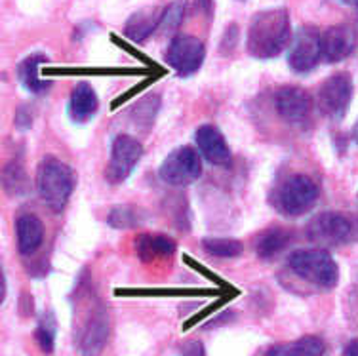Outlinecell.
Wrapping results in <instances>:
<instances>
[{"mask_svg":"<svg viewBox=\"0 0 358 356\" xmlns=\"http://www.w3.org/2000/svg\"><path fill=\"white\" fill-rule=\"evenodd\" d=\"M292 42L289 14L284 8L265 10L254 15L248 27L246 48L257 59H271L282 54Z\"/></svg>","mask_w":358,"mask_h":356,"instance_id":"6da1fadb","label":"cell"},{"mask_svg":"<svg viewBox=\"0 0 358 356\" xmlns=\"http://www.w3.org/2000/svg\"><path fill=\"white\" fill-rule=\"evenodd\" d=\"M75 183V171L65 162L54 157L42 158L36 170V191L52 212H62L67 206Z\"/></svg>","mask_w":358,"mask_h":356,"instance_id":"7a4b0ae2","label":"cell"},{"mask_svg":"<svg viewBox=\"0 0 358 356\" xmlns=\"http://www.w3.org/2000/svg\"><path fill=\"white\" fill-rule=\"evenodd\" d=\"M288 267L297 278L318 290L336 288L339 280L338 263L324 250H297L289 255Z\"/></svg>","mask_w":358,"mask_h":356,"instance_id":"3957f363","label":"cell"},{"mask_svg":"<svg viewBox=\"0 0 358 356\" xmlns=\"http://www.w3.org/2000/svg\"><path fill=\"white\" fill-rule=\"evenodd\" d=\"M318 200L317 183L303 173H292L273 189V206L288 218L309 212Z\"/></svg>","mask_w":358,"mask_h":356,"instance_id":"277c9868","label":"cell"},{"mask_svg":"<svg viewBox=\"0 0 358 356\" xmlns=\"http://www.w3.org/2000/svg\"><path fill=\"white\" fill-rule=\"evenodd\" d=\"M202 173L200 155L193 147H178L164 158L160 166V179L173 187H185L194 183Z\"/></svg>","mask_w":358,"mask_h":356,"instance_id":"5b68a950","label":"cell"},{"mask_svg":"<svg viewBox=\"0 0 358 356\" xmlns=\"http://www.w3.org/2000/svg\"><path fill=\"white\" fill-rule=\"evenodd\" d=\"M322 59V34L315 27H299L288 50V65L296 73H309Z\"/></svg>","mask_w":358,"mask_h":356,"instance_id":"8992f818","label":"cell"},{"mask_svg":"<svg viewBox=\"0 0 358 356\" xmlns=\"http://www.w3.org/2000/svg\"><path fill=\"white\" fill-rule=\"evenodd\" d=\"M204 55L206 48L200 38L193 34H178L166 50V62L179 76H189L199 71Z\"/></svg>","mask_w":358,"mask_h":356,"instance_id":"52a82bcc","label":"cell"},{"mask_svg":"<svg viewBox=\"0 0 358 356\" xmlns=\"http://www.w3.org/2000/svg\"><path fill=\"white\" fill-rule=\"evenodd\" d=\"M141 157H143V147L136 137L126 136V134L118 136L113 141V147H110L109 166H107V171H105L107 181L115 183V185L126 181L130 178L134 168L138 166Z\"/></svg>","mask_w":358,"mask_h":356,"instance_id":"ba28073f","label":"cell"},{"mask_svg":"<svg viewBox=\"0 0 358 356\" xmlns=\"http://www.w3.org/2000/svg\"><path fill=\"white\" fill-rule=\"evenodd\" d=\"M352 223L345 215L336 212H324L315 215L307 225V238L318 246H338L349 240Z\"/></svg>","mask_w":358,"mask_h":356,"instance_id":"9c48e42d","label":"cell"},{"mask_svg":"<svg viewBox=\"0 0 358 356\" xmlns=\"http://www.w3.org/2000/svg\"><path fill=\"white\" fill-rule=\"evenodd\" d=\"M352 80L347 73H338L330 76L318 90V109L326 117L341 120L351 105Z\"/></svg>","mask_w":358,"mask_h":356,"instance_id":"30bf717a","label":"cell"},{"mask_svg":"<svg viewBox=\"0 0 358 356\" xmlns=\"http://www.w3.org/2000/svg\"><path fill=\"white\" fill-rule=\"evenodd\" d=\"M275 109L288 124H303L313 109V99L305 90L284 86L275 94Z\"/></svg>","mask_w":358,"mask_h":356,"instance_id":"8fae6325","label":"cell"},{"mask_svg":"<svg viewBox=\"0 0 358 356\" xmlns=\"http://www.w3.org/2000/svg\"><path fill=\"white\" fill-rule=\"evenodd\" d=\"M357 48V34L349 25H334L322 33V57L328 63L347 59Z\"/></svg>","mask_w":358,"mask_h":356,"instance_id":"7c38bea8","label":"cell"},{"mask_svg":"<svg viewBox=\"0 0 358 356\" xmlns=\"http://www.w3.org/2000/svg\"><path fill=\"white\" fill-rule=\"evenodd\" d=\"M196 149L202 157L206 158L210 164L227 166L231 162V151L225 141V137L215 126L204 124L196 130Z\"/></svg>","mask_w":358,"mask_h":356,"instance_id":"4fadbf2b","label":"cell"},{"mask_svg":"<svg viewBox=\"0 0 358 356\" xmlns=\"http://www.w3.org/2000/svg\"><path fill=\"white\" fill-rule=\"evenodd\" d=\"M15 234H17V250H20V254L31 255L42 246L44 225L33 213H23L15 221Z\"/></svg>","mask_w":358,"mask_h":356,"instance_id":"5bb4252c","label":"cell"},{"mask_svg":"<svg viewBox=\"0 0 358 356\" xmlns=\"http://www.w3.org/2000/svg\"><path fill=\"white\" fill-rule=\"evenodd\" d=\"M134 248L141 261L162 259L176 254V242L166 234H139L134 242Z\"/></svg>","mask_w":358,"mask_h":356,"instance_id":"9a60e30c","label":"cell"},{"mask_svg":"<svg viewBox=\"0 0 358 356\" xmlns=\"http://www.w3.org/2000/svg\"><path fill=\"white\" fill-rule=\"evenodd\" d=\"M97 111V96L90 84H78L71 92L69 99V115L75 122H86L96 115Z\"/></svg>","mask_w":358,"mask_h":356,"instance_id":"2e32d148","label":"cell"},{"mask_svg":"<svg viewBox=\"0 0 358 356\" xmlns=\"http://www.w3.org/2000/svg\"><path fill=\"white\" fill-rule=\"evenodd\" d=\"M324 353H326V345L320 337L305 336L296 341L273 345L265 356H324Z\"/></svg>","mask_w":358,"mask_h":356,"instance_id":"e0dca14e","label":"cell"},{"mask_svg":"<svg viewBox=\"0 0 358 356\" xmlns=\"http://www.w3.org/2000/svg\"><path fill=\"white\" fill-rule=\"evenodd\" d=\"M162 12L160 10H141L128 20L124 34L131 42H143L160 27Z\"/></svg>","mask_w":358,"mask_h":356,"instance_id":"ac0fdd59","label":"cell"},{"mask_svg":"<svg viewBox=\"0 0 358 356\" xmlns=\"http://www.w3.org/2000/svg\"><path fill=\"white\" fill-rule=\"evenodd\" d=\"M289 242H292V234L288 231H284L280 227L267 229L255 238V255L265 261L273 259L278 254H282L289 246Z\"/></svg>","mask_w":358,"mask_h":356,"instance_id":"d6986e66","label":"cell"},{"mask_svg":"<svg viewBox=\"0 0 358 356\" xmlns=\"http://www.w3.org/2000/svg\"><path fill=\"white\" fill-rule=\"evenodd\" d=\"M46 62H48V57L44 54H33L25 57L17 67V76H20L21 84L36 96L48 92V88L52 86L48 80H41V76H38V69H41L42 63Z\"/></svg>","mask_w":358,"mask_h":356,"instance_id":"ffe728a7","label":"cell"},{"mask_svg":"<svg viewBox=\"0 0 358 356\" xmlns=\"http://www.w3.org/2000/svg\"><path fill=\"white\" fill-rule=\"evenodd\" d=\"M107 339V324H105L103 313L99 311L96 316H92L84 334L80 336V350L83 356H99Z\"/></svg>","mask_w":358,"mask_h":356,"instance_id":"44dd1931","label":"cell"},{"mask_svg":"<svg viewBox=\"0 0 358 356\" xmlns=\"http://www.w3.org/2000/svg\"><path fill=\"white\" fill-rule=\"evenodd\" d=\"M202 248L208 254L214 257H223V259H231V257H238L242 254L241 240L234 238H204L202 240Z\"/></svg>","mask_w":358,"mask_h":356,"instance_id":"7402d4cb","label":"cell"},{"mask_svg":"<svg viewBox=\"0 0 358 356\" xmlns=\"http://www.w3.org/2000/svg\"><path fill=\"white\" fill-rule=\"evenodd\" d=\"M143 212L136 206H117V208L110 210L107 221L115 229H130V227L139 225L143 221Z\"/></svg>","mask_w":358,"mask_h":356,"instance_id":"603a6c76","label":"cell"},{"mask_svg":"<svg viewBox=\"0 0 358 356\" xmlns=\"http://www.w3.org/2000/svg\"><path fill=\"white\" fill-rule=\"evenodd\" d=\"M55 318L52 313H46V315L41 318V324H38V328L35 332L36 343H38V347H41L46 355H50L52 350H54L55 345Z\"/></svg>","mask_w":358,"mask_h":356,"instance_id":"cb8c5ba5","label":"cell"},{"mask_svg":"<svg viewBox=\"0 0 358 356\" xmlns=\"http://www.w3.org/2000/svg\"><path fill=\"white\" fill-rule=\"evenodd\" d=\"M185 8L187 4L183 0H176L172 4L162 10V20H160V31L162 33H173L176 29L181 25L183 21V15H185Z\"/></svg>","mask_w":358,"mask_h":356,"instance_id":"d4e9b609","label":"cell"},{"mask_svg":"<svg viewBox=\"0 0 358 356\" xmlns=\"http://www.w3.org/2000/svg\"><path fill=\"white\" fill-rule=\"evenodd\" d=\"M4 187L10 194H25L27 192L29 181L21 166L10 164L4 170Z\"/></svg>","mask_w":358,"mask_h":356,"instance_id":"484cf974","label":"cell"},{"mask_svg":"<svg viewBox=\"0 0 358 356\" xmlns=\"http://www.w3.org/2000/svg\"><path fill=\"white\" fill-rule=\"evenodd\" d=\"M183 356H204V347L200 341L187 343L183 347Z\"/></svg>","mask_w":358,"mask_h":356,"instance_id":"4316f807","label":"cell"},{"mask_svg":"<svg viewBox=\"0 0 358 356\" xmlns=\"http://www.w3.org/2000/svg\"><path fill=\"white\" fill-rule=\"evenodd\" d=\"M25 109H20V113H17V117H15V126L20 128V130H27L29 126H31V113H23Z\"/></svg>","mask_w":358,"mask_h":356,"instance_id":"83f0119b","label":"cell"},{"mask_svg":"<svg viewBox=\"0 0 358 356\" xmlns=\"http://www.w3.org/2000/svg\"><path fill=\"white\" fill-rule=\"evenodd\" d=\"M343 356H358V339H352L345 345Z\"/></svg>","mask_w":358,"mask_h":356,"instance_id":"f1b7e54d","label":"cell"},{"mask_svg":"<svg viewBox=\"0 0 358 356\" xmlns=\"http://www.w3.org/2000/svg\"><path fill=\"white\" fill-rule=\"evenodd\" d=\"M352 139H355V143L358 145V122L355 124V128H352Z\"/></svg>","mask_w":358,"mask_h":356,"instance_id":"f546056e","label":"cell"},{"mask_svg":"<svg viewBox=\"0 0 358 356\" xmlns=\"http://www.w3.org/2000/svg\"><path fill=\"white\" fill-rule=\"evenodd\" d=\"M345 4H349V6H357L358 8V0H343Z\"/></svg>","mask_w":358,"mask_h":356,"instance_id":"4dcf8cb0","label":"cell"}]
</instances>
